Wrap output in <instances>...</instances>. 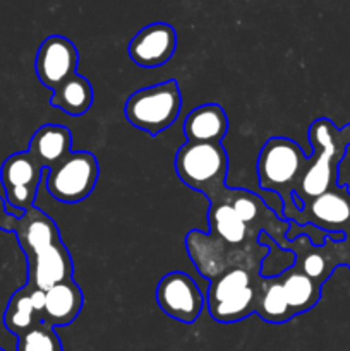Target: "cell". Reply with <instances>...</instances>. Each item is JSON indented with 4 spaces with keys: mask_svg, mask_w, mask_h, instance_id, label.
<instances>
[{
    "mask_svg": "<svg viewBox=\"0 0 350 351\" xmlns=\"http://www.w3.org/2000/svg\"><path fill=\"white\" fill-rule=\"evenodd\" d=\"M16 351H64V348L55 328L40 322L17 338Z\"/></svg>",
    "mask_w": 350,
    "mask_h": 351,
    "instance_id": "cell-25",
    "label": "cell"
},
{
    "mask_svg": "<svg viewBox=\"0 0 350 351\" xmlns=\"http://www.w3.org/2000/svg\"><path fill=\"white\" fill-rule=\"evenodd\" d=\"M93 101H95V91L91 82L79 74L71 75L50 96V105L71 117L84 115L93 106Z\"/></svg>",
    "mask_w": 350,
    "mask_h": 351,
    "instance_id": "cell-23",
    "label": "cell"
},
{
    "mask_svg": "<svg viewBox=\"0 0 350 351\" xmlns=\"http://www.w3.org/2000/svg\"><path fill=\"white\" fill-rule=\"evenodd\" d=\"M290 221L297 225H312L326 233H345L350 223L349 187L338 185L318 197L309 199Z\"/></svg>",
    "mask_w": 350,
    "mask_h": 351,
    "instance_id": "cell-12",
    "label": "cell"
},
{
    "mask_svg": "<svg viewBox=\"0 0 350 351\" xmlns=\"http://www.w3.org/2000/svg\"><path fill=\"white\" fill-rule=\"evenodd\" d=\"M185 249L196 269L208 280L232 267H242V269L261 274L263 261L268 256V249L259 242L249 243V245H230L199 230H192L187 233Z\"/></svg>",
    "mask_w": 350,
    "mask_h": 351,
    "instance_id": "cell-3",
    "label": "cell"
},
{
    "mask_svg": "<svg viewBox=\"0 0 350 351\" xmlns=\"http://www.w3.org/2000/svg\"><path fill=\"white\" fill-rule=\"evenodd\" d=\"M14 235L17 237L19 247L26 254V259L62 242L57 223L36 206L24 211L23 216L17 218Z\"/></svg>",
    "mask_w": 350,
    "mask_h": 351,
    "instance_id": "cell-16",
    "label": "cell"
},
{
    "mask_svg": "<svg viewBox=\"0 0 350 351\" xmlns=\"http://www.w3.org/2000/svg\"><path fill=\"white\" fill-rule=\"evenodd\" d=\"M349 243H350V242H349ZM347 266H349V267H350V261H349V264H347Z\"/></svg>",
    "mask_w": 350,
    "mask_h": 351,
    "instance_id": "cell-28",
    "label": "cell"
},
{
    "mask_svg": "<svg viewBox=\"0 0 350 351\" xmlns=\"http://www.w3.org/2000/svg\"><path fill=\"white\" fill-rule=\"evenodd\" d=\"M256 314L270 324H285V322L294 319V314H292L287 298H285L280 276L261 278L256 300Z\"/></svg>",
    "mask_w": 350,
    "mask_h": 351,
    "instance_id": "cell-24",
    "label": "cell"
},
{
    "mask_svg": "<svg viewBox=\"0 0 350 351\" xmlns=\"http://www.w3.org/2000/svg\"><path fill=\"white\" fill-rule=\"evenodd\" d=\"M177 50V31L168 23H153L137 31L129 41L130 60L143 69H158L167 64Z\"/></svg>",
    "mask_w": 350,
    "mask_h": 351,
    "instance_id": "cell-14",
    "label": "cell"
},
{
    "mask_svg": "<svg viewBox=\"0 0 350 351\" xmlns=\"http://www.w3.org/2000/svg\"><path fill=\"white\" fill-rule=\"evenodd\" d=\"M307 137L314 151L294 194L302 204L338 187V168L350 146V123L336 129L329 119H318L309 127Z\"/></svg>",
    "mask_w": 350,
    "mask_h": 351,
    "instance_id": "cell-1",
    "label": "cell"
},
{
    "mask_svg": "<svg viewBox=\"0 0 350 351\" xmlns=\"http://www.w3.org/2000/svg\"><path fill=\"white\" fill-rule=\"evenodd\" d=\"M47 191L55 201L75 204L91 195L98 184L100 165L93 153L72 151L60 165L45 171Z\"/></svg>",
    "mask_w": 350,
    "mask_h": 351,
    "instance_id": "cell-8",
    "label": "cell"
},
{
    "mask_svg": "<svg viewBox=\"0 0 350 351\" xmlns=\"http://www.w3.org/2000/svg\"><path fill=\"white\" fill-rule=\"evenodd\" d=\"M345 240L347 242H350V223H349V228H347V232H345Z\"/></svg>",
    "mask_w": 350,
    "mask_h": 351,
    "instance_id": "cell-27",
    "label": "cell"
},
{
    "mask_svg": "<svg viewBox=\"0 0 350 351\" xmlns=\"http://www.w3.org/2000/svg\"><path fill=\"white\" fill-rule=\"evenodd\" d=\"M202 195H206L208 201H223L232 206L233 211L256 235L266 233L281 249L287 243L288 221L254 192L246 191V189H229L225 184H222L206 191Z\"/></svg>",
    "mask_w": 350,
    "mask_h": 351,
    "instance_id": "cell-7",
    "label": "cell"
},
{
    "mask_svg": "<svg viewBox=\"0 0 350 351\" xmlns=\"http://www.w3.org/2000/svg\"><path fill=\"white\" fill-rule=\"evenodd\" d=\"M27 261V283L30 287L47 291L58 283L72 280L74 263L64 242H58L41 250Z\"/></svg>",
    "mask_w": 350,
    "mask_h": 351,
    "instance_id": "cell-15",
    "label": "cell"
},
{
    "mask_svg": "<svg viewBox=\"0 0 350 351\" xmlns=\"http://www.w3.org/2000/svg\"><path fill=\"white\" fill-rule=\"evenodd\" d=\"M84 305V295L74 280H67L45 291L41 321L51 328L69 326L78 319Z\"/></svg>",
    "mask_w": 350,
    "mask_h": 351,
    "instance_id": "cell-18",
    "label": "cell"
},
{
    "mask_svg": "<svg viewBox=\"0 0 350 351\" xmlns=\"http://www.w3.org/2000/svg\"><path fill=\"white\" fill-rule=\"evenodd\" d=\"M309 156L302 147L288 137H271L263 144L257 156L256 171L259 187L277 194L283 204V218L290 221L299 211L294 194L307 171Z\"/></svg>",
    "mask_w": 350,
    "mask_h": 351,
    "instance_id": "cell-2",
    "label": "cell"
},
{
    "mask_svg": "<svg viewBox=\"0 0 350 351\" xmlns=\"http://www.w3.org/2000/svg\"><path fill=\"white\" fill-rule=\"evenodd\" d=\"M156 304L168 317L182 324H192L201 315L206 298L189 274L172 271L158 281Z\"/></svg>",
    "mask_w": 350,
    "mask_h": 351,
    "instance_id": "cell-11",
    "label": "cell"
},
{
    "mask_svg": "<svg viewBox=\"0 0 350 351\" xmlns=\"http://www.w3.org/2000/svg\"><path fill=\"white\" fill-rule=\"evenodd\" d=\"M0 351H5V350H3V348H0Z\"/></svg>",
    "mask_w": 350,
    "mask_h": 351,
    "instance_id": "cell-29",
    "label": "cell"
},
{
    "mask_svg": "<svg viewBox=\"0 0 350 351\" xmlns=\"http://www.w3.org/2000/svg\"><path fill=\"white\" fill-rule=\"evenodd\" d=\"M209 235L230 243V245H249L259 242V235L253 232L230 204L223 201H209L208 211Z\"/></svg>",
    "mask_w": 350,
    "mask_h": 351,
    "instance_id": "cell-21",
    "label": "cell"
},
{
    "mask_svg": "<svg viewBox=\"0 0 350 351\" xmlns=\"http://www.w3.org/2000/svg\"><path fill=\"white\" fill-rule=\"evenodd\" d=\"M175 171L182 184L205 194L225 184L229 156L222 143H189L185 141L175 154Z\"/></svg>",
    "mask_w": 350,
    "mask_h": 351,
    "instance_id": "cell-6",
    "label": "cell"
},
{
    "mask_svg": "<svg viewBox=\"0 0 350 351\" xmlns=\"http://www.w3.org/2000/svg\"><path fill=\"white\" fill-rule=\"evenodd\" d=\"M78 64L79 53L75 45L69 38L51 34L38 48L34 71L41 84L55 91L71 75L78 74Z\"/></svg>",
    "mask_w": 350,
    "mask_h": 351,
    "instance_id": "cell-13",
    "label": "cell"
},
{
    "mask_svg": "<svg viewBox=\"0 0 350 351\" xmlns=\"http://www.w3.org/2000/svg\"><path fill=\"white\" fill-rule=\"evenodd\" d=\"M281 285H283V293L287 298V304L290 307L292 314L301 315L311 311L321 300V287L318 281L309 278L297 267H288L285 273L280 274Z\"/></svg>",
    "mask_w": 350,
    "mask_h": 351,
    "instance_id": "cell-22",
    "label": "cell"
},
{
    "mask_svg": "<svg viewBox=\"0 0 350 351\" xmlns=\"http://www.w3.org/2000/svg\"><path fill=\"white\" fill-rule=\"evenodd\" d=\"M27 153L41 165L43 170H51L72 153V134L67 127L57 123L41 125L30 141Z\"/></svg>",
    "mask_w": 350,
    "mask_h": 351,
    "instance_id": "cell-19",
    "label": "cell"
},
{
    "mask_svg": "<svg viewBox=\"0 0 350 351\" xmlns=\"http://www.w3.org/2000/svg\"><path fill=\"white\" fill-rule=\"evenodd\" d=\"M263 274L232 267L209 280L206 305L211 319L233 324L256 314V300Z\"/></svg>",
    "mask_w": 350,
    "mask_h": 351,
    "instance_id": "cell-4",
    "label": "cell"
},
{
    "mask_svg": "<svg viewBox=\"0 0 350 351\" xmlns=\"http://www.w3.org/2000/svg\"><path fill=\"white\" fill-rule=\"evenodd\" d=\"M180 108V88L177 81L170 79L134 91L127 98L124 113L130 125L154 137L178 119Z\"/></svg>",
    "mask_w": 350,
    "mask_h": 351,
    "instance_id": "cell-5",
    "label": "cell"
},
{
    "mask_svg": "<svg viewBox=\"0 0 350 351\" xmlns=\"http://www.w3.org/2000/svg\"><path fill=\"white\" fill-rule=\"evenodd\" d=\"M283 249L294 254V266L318 281L319 285L325 283L336 267L342 264L347 266L350 261V243L347 240L336 242V240L328 239L325 245L318 247L312 245V242L305 235H299L297 239L287 240Z\"/></svg>",
    "mask_w": 350,
    "mask_h": 351,
    "instance_id": "cell-9",
    "label": "cell"
},
{
    "mask_svg": "<svg viewBox=\"0 0 350 351\" xmlns=\"http://www.w3.org/2000/svg\"><path fill=\"white\" fill-rule=\"evenodd\" d=\"M17 218H19V216H16V215H12V213L7 211L5 199L0 195V230H3V232L14 233V230H16Z\"/></svg>",
    "mask_w": 350,
    "mask_h": 351,
    "instance_id": "cell-26",
    "label": "cell"
},
{
    "mask_svg": "<svg viewBox=\"0 0 350 351\" xmlns=\"http://www.w3.org/2000/svg\"><path fill=\"white\" fill-rule=\"evenodd\" d=\"M47 170L27 151L14 153L0 168V182L5 191V202L17 213H24L34 206L41 177Z\"/></svg>",
    "mask_w": 350,
    "mask_h": 351,
    "instance_id": "cell-10",
    "label": "cell"
},
{
    "mask_svg": "<svg viewBox=\"0 0 350 351\" xmlns=\"http://www.w3.org/2000/svg\"><path fill=\"white\" fill-rule=\"evenodd\" d=\"M45 307V290L26 285L10 297L3 312V326L14 336H23L41 321Z\"/></svg>",
    "mask_w": 350,
    "mask_h": 351,
    "instance_id": "cell-17",
    "label": "cell"
},
{
    "mask_svg": "<svg viewBox=\"0 0 350 351\" xmlns=\"http://www.w3.org/2000/svg\"><path fill=\"white\" fill-rule=\"evenodd\" d=\"M226 130L229 119L218 103L196 106L184 120V136L189 143H222Z\"/></svg>",
    "mask_w": 350,
    "mask_h": 351,
    "instance_id": "cell-20",
    "label": "cell"
}]
</instances>
